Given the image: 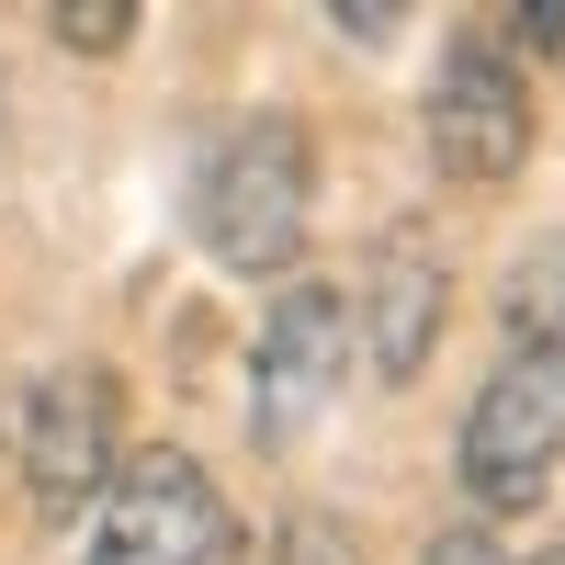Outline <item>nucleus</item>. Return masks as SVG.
<instances>
[{"label": "nucleus", "mask_w": 565, "mask_h": 565, "mask_svg": "<svg viewBox=\"0 0 565 565\" xmlns=\"http://www.w3.org/2000/svg\"><path fill=\"white\" fill-rule=\"evenodd\" d=\"M441 317H452V260L418 215H396L385 238L362 249V282H351V340L373 351L385 385H418V362L441 351Z\"/></svg>", "instance_id": "423d86ee"}, {"label": "nucleus", "mask_w": 565, "mask_h": 565, "mask_svg": "<svg viewBox=\"0 0 565 565\" xmlns=\"http://www.w3.org/2000/svg\"><path fill=\"white\" fill-rule=\"evenodd\" d=\"M328 23H340L351 45H385V34H396L407 12H396V0H328Z\"/></svg>", "instance_id": "f8f14e48"}, {"label": "nucleus", "mask_w": 565, "mask_h": 565, "mask_svg": "<svg viewBox=\"0 0 565 565\" xmlns=\"http://www.w3.org/2000/svg\"><path fill=\"white\" fill-rule=\"evenodd\" d=\"M509 45H543V57H565V0H509ZM509 45H498V57H509Z\"/></svg>", "instance_id": "9d476101"}, {"label": "nucleus", "mask_w": 565, "mask_h": 565, "mask_svg": "<svg viewBox=\"0 0 565 565\" xmlns=\"http://www.w3.org/2000/svg\"><path fill=\"white\" fill-rule=\"evenodd\" d=\"M226 554H238V521L193 452H136L79 532V565H226Z\"/></svg>", "instance_id": "7ed1b4c3"}, {"label": "nucleus", "mask_w": 565, "mask_h": 565, "mask_svg": "<svg viewBox=\"0 0 565 565\" xmlns=\"http://www.w3.org/2000/svg\"><path fill=\"white\" fill-rule=\"evenodd\" d=\"M306 215H317V148L295 114H249L215 136V159L193 170V238L215 271L238 282H282L306 249Z\"/></svg>", "instance_id": "f257e3e1"}, {"label": "nucleus", "mask_w": 565, "mask_h": 565, "mask_svg": "<svg viewBox=\"0 0 565 565\" xmlns=\"http://www.w3.org/2000/svg\"><path fill=\"white\" fill-rule=\"evenodd\" d=\"M430 159L441 181H509L532 159V79L487 34L441 45V68H430Z\"/></svg>", "instance_id": "0eeeda50"}, {"label": "nucleus", "mask_w": 565, "mask_h": 565, "mask_svg": "<svg viewBox=\"0 0 565 565\" xmlns=\"http://www.w3.org/2000/svg\"><path fill=\"white\" fill-rule=\"evenodd\" d=\"M45 23H57V45H68V57H125L148 12H136V0H57Z\"/></svg>", "instance_id": "1a4fd4ad"}, {"label": "nucleus", "mask_w": 565, "mask_h": 565, "mask_svg": "<svg viewBox=\"0 0 565 565\" xmlns=\"http://www.w3.org/2000/svg\"><path fill=\"white\" fill-rule=\"evenodd\" d=\"M125 476V385L103 362H57L23 396V498L34 521H79Z\"/></svg>", "instance_id": "20e7f679"}, {"label": "nucleus", "mask_w": 565, "mask_h": 565, "mask_svg": "<svg viewBox=\"0 0 565 565\" xmlns=\"http://www.w3.org/2000/svg\"><path fill=\"white\" fill-rule=\"evenodd\" d=\"M509 351H554L565 362V238H543L509 271Z\"/></svg>", "instance_id": "6e6552de"}, {"label": "nucleus", "mask_w": 565, "mask_h": 565, "mask_svg": "<svg viewBox=\"0 0 565 565\" xmlns=\"http://www.w3.org/2000/svg\"><path fill=\"white\" fill-rule=\"evenodd\" d=\"M554 463H565V362L554 351H509L476 385V407H463L452 476H463V498L487 521H509V509H532L554 487Z\"/></svg>", "instance_id": "f03ea898"}, {"label": "nucleus", "mask_w": 565, "mask_h": 565, "mask_svg": "<svg viewBox=\"0 0 565 565\" xmlns=\"http://www.w3.org/2000/svg\"><path fill=\"white\" fill-rule=\"evenodd\" d=\"M340 385H351V282L295 271L249 351V441H306Z\"/></svg>", "instance_id": "39448f33"}, {"label": "nucleus", "mask_w": 565, "mask_h": 565, "mask_svg": "<svg viewBox=\"0 0 565 565\" xmlns=\"http://www.w3.org/2000/svg\"><path fill=\"white\" fill-rule=\"evenodd\" d=\"M418 565H521V554H509L487 521H463V532H430V554H418Z\"/></svg>", "instance_id": "9b49d317"}]
</instances>
